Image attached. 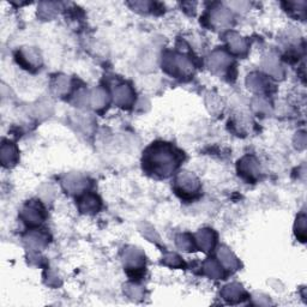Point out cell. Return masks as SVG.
Segmentation results:
<instances>
[{"instance_id":"6da1fadb","label":"cell","mask_w":307,"mask_h":307,"mask_svg":"<svg viewBox=\"0 0 307 307\" xmlns=\"http://www.w3.org/2000/svg\"><path fill=\"white\" fill-rule=\"evenodd\" d=\"M143 162L148 172L166 178L174 172L179 161L172 146L166 143H156L146 150Z\"/></svg>"},{"instance_id":"7a4b0ae2","label":"cell","mask_w":307,"mask_h":307,"mask_svg":"<svg viewBox=\"0 0 307 307\" xmlns=\"http://www.w3.org/2000/svg\"><path fill=\"white\" fill-rule=\"evenodd\" d=\"M163 68L171 74H187L193 70V65L186 57L178 54H167L163 58Z\"/></svg>"},{"instance_id":"3957f363","label":"cell","mask_w":307,"mask_h":307,"mask_svg":"<svg viewBox=\"0 0 307 307\" xmlns=\"http://www.w3.org/2000/svg\"><path fill=\"white\" fill-rule=\"evenodd\" d=\"M175 187L178 193H180L184 197H187V196L196 195L199 191L201 185H199L198 179L192 173L182 172L176 178Z\"/></svg>"},{"instance_id":"277c9868","label":"cell","mask_w":307,"mask_h":307,"mask_svg":"<svg viewBox=\"0 0 307 307\" xmlns=\"http://www.w3.org/2000/svg\"><path fill=\"white\" fill-rule=\"evenodd\" d=\"M145 263L144 254L140 250L136 247L126 248L124 252V264L129 270H139L143 269Z\"/></svg>"},{"instance_id":"5b68a950","label":"cell","mask_w":307,"mask_h":307,"mask_svg":"<svg viewBox=\"0 0 307 307\" xmlns=\"http://www.w3.org/2000/svg\"><path fill=\"white\" fill-rule=\"evenodd\" d=\"M232 13L231 11L223 6H218L215 7L214 10L211 11L210 13V21H211V24L217 29H225V28H228L232 23Z\"/></svg>"},{"instance_id":"8992f818","label":"cell","mask_w":307,"mask_h":307,"mask_svg":"<svg viewBox=\"0 0 307 307\" xmlns=\"http://www.w3.org/2000/svg\"><path fill=\"white\" fill-rule=\"evenodd\" d=\"M239 173L247 180H256L259 175V166L252 156H246L239 162Z\"/></svg>"},{"instance_id":"52a82bcc","label":"cell","mask_w":307,"mask_h":307,"mask_svg":"<svg viewBox=\"0 0 307 307\" xmlns=\"http://www.w3.org/2000/svg\"><path fill=\"white\" fill-rule=\"evenodd\" d=\"M22 217L29 226H37L42 222L43 211L41 206L37 204L30 203L22 211Z\"/></svg>"},{"instance_id":"ba28073f","label":"cell","mask_w":307,"mask_h":307,"mask_svg":"<svg viewBox=\"0 0 307 307\" xmlns=\"http://www.w3.org/2000/svg\"><path fill=\"white\" fill-rule=\"evenodd\" d=\"M63 185L70 193H81L88 186V181L79 174H68L63 180Z\"/></svg>"},{"instance_id":"9c48e42d","label":"cell","mask_w":307,"mask_h":307,"mask_svg":"<svg viewBox=\"0 0 307 307\" xmlns=\"http://www.w3.org/2000/svg\"><path fill=\"white\" fill-rule=\"evenodd\" d=\"M114 101L118 106H130L134 102V91L127 85H120L114 90Z\"/></svg>"},{"instance_id":"30bf717a","label":"cell","mask_w":307,"mask_h":307,"mask_svg":"<svg viewBox=\"0 0 307 307\" xmlns=\"http://www.w3.org/2000/svg\"><path fill=\"white\" fill-rule=\"evenodd\" d=\"M196 241L204 252H208L215 245L214 232L210 231V229H202L196 235Z\"/></svg>"},{"instance_id":"8fae6325","label":"cell","mask_w":307,"mask_h":307,"mask_svg":"<svg viewBox=\"0 0 307 307\" xmlns=\"http://www.w3.org/2000/svg\"><path fill=\"white\" fill-rule=\"evenodd\" d=\"M0 159H1L2 165L6 166V167L15 165L18 160L17 149L15 148V145H12L11 143H4V144L1 145Z\"/></svg>"},{"instance_id":"7c38bea8","label":"cell","mask_w":307,"mask_h":307,"mask_svg":"<svg viewBox=\"0 0 307 307\" xmlns=\"http://www.w3.org/2000/svg\"><path fill=\"white\" fill-rule=\"evenodd\" d=\"M244 295H245L244 289L241 288V286H239V284L237 283L228 284V286H226L222 290V297L225 298L227 301H229V303H237V301H240L244 298Z\"/></svg>"},{"instance_id":"4fadbf2b","label":"cell","mask_w":307,"mask_h":307,"mask_svg":"<svg viewBox=\"0 0 307 307\" xmlns=\"http://www.w3.org/2000/svg\"><path fill=\"white\" fill-rule=\"evenodd\" d=\"M231 65V58L223 52H214L209 58V66L212 70H222Z\"/></svg>"},{"instance_id":"5bb4252c","label":"cell","mask_w":307,"mask_h":307,"mask_svg":"<svg viewBox=\"0 0 307 307\" xmlns=\"http://www.w3.org/2000/svg\"><path fill=\"white\" fill-rule=\"evenodd\" d=\"M100 206H101V203H100L99 198L94 195H87L79 201V209H81L82 212H85V214L98 212Z\"/></svg>"},{"instance_id":"9a60e30c","label":"cell","mask_w":307,"mask_h":307,"mask_svg":"<svg viewBox=\"0 0 307 307\" xmlns=\"http://www.w3.org/2000/svg\"><path fill=\"white\" fill-rule=\"evenodd\" d=\"M217 256L223 267L227 268V269H238L239 268V262H238L237 257L234 256L229 248L225 247V246L220 248Z\"/></svg>"},{"instance_id":"2e32d148","label":"cell","mask_w":307,"mask_h":307,"mask_svg":"<svg viewBox=\"0 0 307 307\" xmlns=\"http://www.w3.org/2000/svg\"><path fill=\"white\" fill-rule=\"evenodd\" d=\"M228 45L231 51L235 54H242L245 53L246 49H247V43L240 35L235 34V33H231L228 35Z\"/></svg>"},{"instance_id":"e0dca14e","label":"cell","mask_w":307,"mask_h":307,"mask_svg":"<svg viewBox=\"0 0 307 307\" xmlns=\"http://www.w3.org/2000/svg\"><path fill=\"white\" fill-rule=\"evenodd\" d=\"M26 242L32 250H41L47 244V237L42 233L32 232L26 237Z\"/></svg>"},{"instance_id":"ac0fdd59","label":"cell","mask_w":307,"mask_h":307,"mask_svg":"<svg viewBox=\"0 0 307 307\" xmlns=\"http://www.w3.org/2000/svg\"><path fill=\"white\" fill-rule=\"evenodd\" d=\"M263 66H264L265 71L268 73L271 74L273 77H276V78H280L282 76V68L280 63H278L277 58L276 57H267L263 62Z\"/></svg>"},{"instance_id":"d6986e66","label":"cell","mask_w":307,"mask_h":307,"mask_svg":"<svg viewBox=\"0 0 307 307\" xmlns=\"http://www.w3.org/2000/svg\"><path fill=\"white\" fill-rule=\"evenodd\" d=\"M107 102H108V95H107V91L102 89V88H98L91 93L90 103L94 108H102V107L106 106Z\"/></svg>"},{"instance_id":"ffe728a7","label":"cell","mask_w":307,"mask_h":307,"mask_svg":"<svg viewBox=\"0 0 307 307\" xmlns=\"http://www.w3.org/2000/svg\"><path fill=\"white\" fill-rule=\"evenodd\" d=\"M268 79L265 78L264 76L259 73H252L248 76L247 78V85L250 89H252L253 91H263L267 89L268 87Z\"/></svg>"},{"instance_id":"44dd1931","label":"cell","mask_w":307,"mask_h":307,"mask_svg":"<svg viewBox=\"0 0 307 307\" xmlns=\"http://www.w3.org/2000/svg\"><path fill=\"white\" fill-rule=\"evenodd\" d=\"M203 269L204 273L211 278H221L223 276V271L221 269L220 264L214 259H208V261L204 262Z\"/></svg>"},{"instance_id":"7402d4cb","label":"cell","mask_w":307,"mask_h":307,"mask_svg":"<svg viewBox=\"0 0 307 307\" xmlns=\"http://www.w3.org/2000/svg\"><path fill=\"white\" fill-rule=\"evenodd\" d=\"M21 58L22 60L26 62L27 66H33L40 64V55H38L37 52L34 51V49H24Z\"/></svg>"},{"instance_id":"603a6c76","label":"cell","mask_w":307,"mask_h":307,"mask_svg":"<svg viewBox=\"0 0 307 307\" xmlns=\"http://www.w3.org/2000/svg\"><path fill=\"white\" fill-rule=\"evenodd\" d=\"M176 245L179 248L184 251H192L193 250V239L189 234H180L176 238Z\"/></svg>"},{"instance_id":"cb8c5ba5","label":"cell","mask_w":307,"mask_h":307,"mask_svg":"<svg viewBox=\"0 0 307 307\" xmlns=\"http://www.w3.org/2000/svg\"><path fill=\"white\" fill-rule=\"evenodd\" d=\"M295 233H297V237L301 241H305L306 240V216L305 214H301L300 216L298 217L297 220V225H295Z\"/></svg>"},{"instance_id":"d4e9b609","label":"cell","mask_w":307,"mask_h":307,"mask_svg":"<svg viewBox=\"0 0 307 307\" xmlns=\"http://www.w3.org/2000/svg\"><path fill=\"white\" fill-rule=\"evenodd\" d=\"M68 88H70V82H68V77L62 76V77H58V78L55 79L54 91L57 94H59V95H64V94L68 93Z\"/></svg>"},{"instance_id":"484cf974","label":"cell","mask_w":307,"mask_h":307,"mask_svg":"<svg viewBox=\"0 0 307 307\" xmlns=\"http://www.w3.org/2000/svg\"><path fill=\"white\" fill-rule=\"evenodd\" d=\"M58 10V4L55 2H41L40 7H38V12H40L41 17H51L52 15Z\"/></svg>"},{"instance_id":"4316f807","label":"cell","mask_w":307,"mask_h":307,"mask_svg":"<svg viewBox=\"0 0 307 307\" xmlns=\"http://www.w3.org/2000/svg\"><path fill=\"white\" fill-rule=\"evenodd\" d=\"M163 263L168 267L172 268H181L184 265V262L181 261L180 257L175 253H166L165 257H163Z\"/></svg>"},{"instance_id":"83f0119b","label":"cell","mask_w":307,"mask_h":307,"mask_svg":"<svg viewBox=\"0 0 307 307\" xmlns=\"http://www.w3.org/2000/svg\"><path fill=\"white\" fill-rule=\"evenodd\" d=\"M126 294L131 299H140L143 298L144 293H143L142 287L136 286V284H129V286H126Z\"/></svg>"},{"instance_id":"f1b7e54d","label":"cell","mask_w":307,"mask_h":307,"mask_svg":"<svg viewBox=\"0 0 307 307\" xmlns=\"http://www.w3.org/2000/svg\"><path fill=\"white\" fill-rule=\"evenodd\" d=\"M253 106H254V108H256L257 112H259V113H267L268 110H269V104H268L267 102H265L264 100H262V99L256 100V101H254V103H253Z\"/></svg>"},{"instance_id":"f546056e","label":"cell","mask_w":307,"mask_h":307,"mask_svg":"<svg viewBox=\"0 0 307 307\" xmlns=\"http://www.w3.org/2000/svg\"><path fill=\"white\" fill-rule=\"evenodd\" d=\"M143 233H144V235L148 239H150L151 241H159L160 238L159 235H157L156 233H155V231L151 227H149V229H145V231H143Z\"/></svg>"},{"instance_id":"4dcf8cb0","label":"cell","mask_w":307,"mask_h":307,"mask_svg":"<svg viewBox=\"0 0 307 307\" xmlns=\"http://www.w3.org/2000/svg\"><path fill=\"white\" fill-rule=\"evenodd\" d=\"M132 5H134V9H136V10H149L150 2H148V1H135Z\"/></svg>"},{"instance_id":"1f68e13d","label":"cell","mask_w":307,"mask_h":307,"mask_svg":"<svg viewBox=\"0 0 307 307\" xmlns=\"http://www.w3.org/2000/svg\"><path fill=\"white\" fill-rule=\"evenodd\" d=\"M229 6L233 7L234 10H246L248 6V2H245V1H238V2H231L229 4Z\"/></svg>"},{"instance_id":"d6a6232c","label":"cell","mask_w":307,"mask_h":307,"mask_svg":"<svg viewBox=\"0 0 307 307\" xmlns=\"http://www.w3.org/2000/svg\"><path fill=\"white\" fill-rule=\"evenodd\" d=\"M76 103L78 106H85L88 103V98H87V94L85 93H79L78 96L76 99Z\"/></svg>"},{"instance_id":"836d02e7","label":"cell","mask_w":307,"mask_h":307,"mask_svg":"<svg viewBox=\"0 0 307 307\" xmlns=\"http://www.w3.org/2000/svg\"><path fill=\"white\" fill-rule=\"evenodd\" d=\"M297 142H298V148L299 149H304L306 144V136L304 134H299L297 137Z\"/></svg>"}]
</instances>
